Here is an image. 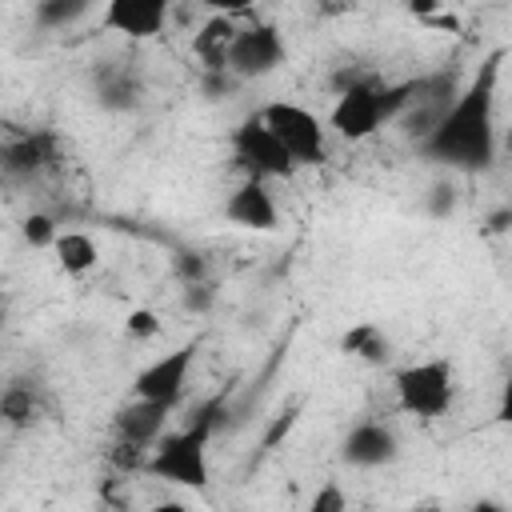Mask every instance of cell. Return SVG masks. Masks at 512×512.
Here are the masks:
<instances>
[{
  "mask_svg": "<svg viewBox=\"0 0 512 512\" xmlns=\"http://www.w3.org/2000/svg\"><path fill=\"white\" fill-rule=\"evenodd\" d=\"M52 252H56V264L64 276H88L100 264V244L88 232H60Z\"/></svg>",
  "mask_w": 512,
  "mask_h": 512,
  "instance_id": "obj_18",
  "label": "cell"
},
{
  "mask_svg": "<svg viewBox=\"0 0 512 512\" xmlns=\"http://www.w3.org/2000/svg\"><path fill=\"white\" fill-rule=\"evenodd\" d=\"M0 412H4V420H8L12 428L32 424V412H36L32 388H24V384H8V392H4V400H0Z\"/></svg>",
  "mask_w": 512,
  "mask_h": 512,
  "instance_id": "obj_21",
  "label": "cell"
},
{
  "mask_svg": "<svg viewBox=\"0 0 512 512\" xmlns=\"http://www.w3.org/2000/svg\"><path fill=\"white\" fill-rule=\"evenodd\" d=\"M20 236H24V244H32V248H56V240H60L56 220H52L48 212H32V216H24Z\"/></svg>",
  "mask_w": 512,
  "mask_h": 512,
  "instance_id": "obj_22",
  "label": "cell"
},
{
  "mask_svg": "<svg viewBox=\"0 0 512 512\" xmlns=\"http://www.w3.org/2000/svg\"><path fill=\"white\" fill-rule=\"evenodd\" d=\"M212 300H216V288L208 284V280H196V284H184V292H180V304L188 308V312H208L212 308Z\"/></svg>",
  "mask_w": 512,
  "mask_h": 512,
  "instance_id": "obj_25",
  "label": "cell"
},
{
  "mask_svg": "<svg viewBox=\"0 0 512 512\" xmlns=\"http://www.w3.org/2000/svg\"><path fill=\"white\" fill-rule=\"evenodd\" d=\"M496 424L512 428V376H508V380H504V388H500V404H496Z\"/></svg>",
  "mask_w": 512,
  "mask_h": 512,
  "instance_id": "obj_26",
  "label": "cell"
},
{
  "mask_svg": "<svg viewBox=\"0 0 512 512\" xmlns=\"http://www.w3.org/2000/svg\"><path fill=\"white\" fill-rule=\"evenodd\" d=\"M52 160H56V136L52 132H28V136H16L4 144V172L12 180L36 176Z\"/></svg>",
  "mask_w": 512,
  "mask_h": 512,
  "instance_id": "obj_15",
  "label": "cell"
},
{
  "mask_svg": "<svg viewBox=\"0 0 512 512\" xmlns=\"http://www.w3.org/2000/svg\"><path fill=\"white\" fill-rule=\"evenodd\" d=\"M304 512H348V496H344V488H340L336 480H324V484L312 492V500H308Z\"/></svg>",
  "mask_w": 512,
  "mask_h": 512,
  "instance_id": "obj_23",
  "label": "cell"
},
{
  "mask_svg": "<svg viewBox=\"0 0 512 512\" xmlns=\"http://www.w3.org/2000/svg\"><path fill=\"white\" fill-rule=\"evenodd\" d=\"M508 232H512V224H508Z\"/></svg>",
  "mask_w": 512,
  "mask_h": 512,
  "instance_id": "obj_31",
  "label": "cell"
},
{
  "mask_svg": "<svg viewBox=\"0 0 512 512\" xmlns=\"http://www.w3.org/2000/svg\"><path fill=\"white\" fill-rule=\"evenodd\" d=\"M124 332H128L132 340H152V336L160 332V316H156L152 308H128V316H124Z\"/></svg>",
  "mask_w": 512,
  "mask_h": 512,
  "instance_id": "obj_24",
  "label": "cell"
},
{
  "mask_svg": "<svg viewBox=\"0 0 512 512\" xmlns=\"http://www.w3.org/2000/svg\"><path fill=\"white\" fill-rule=\"evenodd\" d=\"M500 64H504V48L488 52L476 68V76L460 88L456 104L448 108V116L440 120V128L416 148L428 164H440L448 172H488L496 164L500 152V136H496V84H500Z\"/></svg>",
  "mask_w": 512,
  "mask_h": 512,
  "instance_id": "obj_1",
  "label": "cell"
},
{
  "mask_svg": "<svg viewBox=\"0 0 512 512\" xmlns=\"http://www.w3.org/2000/svg\"><path fill=\"white\" fill-rule=\"evenodd\" d=\"M504 152H508V156H512V128H508V132H504Z\"/></svg>",
  "mask_w": 512,
  "mask_h": 512,
  "instance_id": "obj_30",
  "label": "cell"
},
{
  "mask_svg": "<svg viewBox=\"0 0 512 512\" xmlns=\"http://www.w3.org/2000/svg\"><path fill=\"white\" fill-rule=\"evenodd\" d=\"M196 352H200V340H188V344L164 352L160 360H152L148 368H140L136 380H132V396H136V400L164 404V408H176V400L184 396L188 372H192V364H196Z\"/></svg>",
  "mask_w": 512,
  "mask_h": 512,
  "instance_id": "obj_9",
  "label": "cell"
},
{
  "mask_svg": "<svg viewBox=\"0 0 512 512\" xmlns=\"http://www.w3.org/2000/svg\"><path fill=\"white\" fill-rule=\"evenodd\" d=\"M396 456H400V436L384 420H360L340 440V460L348 468H364V472L368 468H388Z\"/></svg>",
  "mask_w": 512,
  "mask_h": 512,
  "instance_id": "obj_11",
  "label": "cell"
},
{
  "mask_svg": "<svg viewBox=\"0 0 512 512\" xmlns=\"http://www.w3.org/2000/svg\"><path fill=\"white\" fill-rule=\"evenodd\" d=\"M224 220L232 228H244V232H276L280 228V204H276L268 180L244 176L224 200Z\"/></svg>",
  "mask_w": 512,
  "mask_h": 512,
  "instance_id": "obj_10",
  "label": "cell"
},
{
  "mask_svg": "<svg viewBox=\"0 0 512 512\" xmlns=\"http://www.w3.org/2000/svg\"><path fill=\"white\" fill-rule=\"evenodd\" d=\"M328 124L336 128V136L344 140H368L372 132H380L388 124L384 116V84L380 80H348L332 104Z\"/></svg>",
  "mask_w": 512,
  "mask_h": 512,
  "instance_id": "obj_7",
  "label": "cell"
},
{
  "mask_svg": "<svg viewBox=\"0 0 512 512\" xmlns=\"http://www.w3.org/2000/svg\"><path fill=\"white\" fill-rule=\"evenodd\" d=\"M260 120L268 124V132L288 148V156L304 168V164H324L328 144H324V124L316 112H308L304 104L292 100H272L260 108Z\"/></svg>",
  "mask_w": 512,
  "mask_h": 512,
  "instance_id": "obj_5",
  "label": "cell"
},
{
  "mask_svg": "<svg viewBox=\"0 0 512 512\" xmlns=\"http://www.w3.org/2000/svg\"><path fill=\"white\" fill-rule=\"evenodd\" d=\"M168 20H172L168 0H108L100 12V24L128 40H152L168 28Z\"/></svg>",
  "mask_w": 512,
  "mask_h": 512,
  "instance_id": "obj_12",
  "label": "cell"
},
{
  "mask_svg": "<svg viewBox=\"0 0 512 512\" xmlns=\"http://www.w3.org/2000/svg\"><path fill=\"white\" fill-rule=\"evenodd\" d=\"M224 416V396L208 400L204 408H196L192 424L180 428V432H168L152 444V456L144 464L148 476L164 480V484H176V488H192V492H204L208 488V444H212V432H216V420Z\"/></svg>",
  "mask_w": 512,
  "mask_h": 512,
  "instance_id": "obj_2",
  "label": "cell"
},
{
  "mask_svg": "<svg viewBox=\"0 0 512 512\" xmlns=\"http://www.w3.org/2000/svg\"><path fill=\"white\" fill-rule=\"evenodd\" d=\"M456 96H460V88H456V72L440 68V72L416 76V80H412V96H408V104H404L396 128L420 148V144L440 128V120L448 116V108L456 104Z\"/></svg>",
  "mask_w": 512,
  "mask_h": 512,
  "instance_id": "obj_4",
  "label": "cell"
},
{
  "mask_svg": "<svg viewBox=\"0 0 512 512\" xmlns=\"http://www.w3.org/2000/svg\"><path fill=\"white\" fill-rule=\"evenodd\" d=\"M236 20L228 16V12H216V16H208L204 24H200V32L192 36V52L204 60V68L208 72H228L224 64H228V48H232V40H236Z\"/></svg>",
  "mask_w": 512,
  "mask_h": 512,
  "instance_id": "obj_16",
  "label": "cell"
},
{
  "mask_svg": "<svg viewBox=\"0 0 512 512\" xmlns=\"http://www.w3.org/2000/svg\"><path fill=\"white\" fill-rule=\"evenodd\" d=\"M456 208H460L456 180H452V176H436V180L428 184V192H424V212H428L432 220H448V216H456Z\"/></svg>",
  "mask_w": 512,
  "mask_h": 512,
  "instance_id": "obj_20",
  "label": "cell"
},
{
  "mask_svg": "<svg viewBox=\"0 0 512 512\" xmlns=\"http://www.w3.org/2000/svg\"><path fill=\"white\" fill-rule=\"evenodd\" d=\"M340 352H344V356H356V360H364V364H388L392 340H388V332H384L380 324L360 320V324H352V328L340 336Z\"/></svg>",
  "mask_w": 512,
  "mask_h": 512,
  "instance_id": "obj_17",
  "label": "cell"
},
{
  "mask_svg": "<svg viewBox=\"0 0 512 512\" xmlns=\"http://www.w3.org/2000/svg\"><path fill=\"white\" fill-rule=\"evenodd\" d=\"M288 60V44L280 36L276 24H264V20H252L236 32L232 48H228V72L236 80H264L272 76L280 64Z\"/></svg>",
  "mask_w": 512,
  "mask_h": 512,
  "instance_id": "obj_6",
  "label": "cell"
},
{
  "mask_svg": "<svg viewBox=\"0 0 512 512\" xmlns=\"http://www.w3.org/2000/svg\"><path fill=\"white\" fill-rule=\"evenodd\" d=\"M88 12H92L88 0H40V4L32 8V20H36L40 28H48V32H60V28L84 20Z\"/></svg>",
  "mask_w": 512,
  "mask_h": 512,
  "instance_id": "obj_19",
  "label": "cell"
},
{
  "mask_svg": "<svg viewBox=\"0 0 512 512\" xmlns=\"http://www.w3.org/2000/svg\"><path fill=\"white\" fill-rule=\"evenodd\" d=\"M468 512H508V508H504V504H496V500H476Z\"/></svg>",
  "mask_w": 512,
  "mask_h": 512,
  "instance_id": "obj_29",
  "label": "cell"
},
{
  "mask_svg": "<svg viewBox=\"0 0 512 512\" xmlns=\"http://www.w3.org/2000/svg\"><path fill=\"white\" fill-rule=\"evenodd\" d=\"M232 152L244 164V172L256 176V180H288L300 168L288 156V148L268 132V124L260 120V112L248 116V120H240V128L232 132Z\"/></svg>",
  "mask_w": 512,
  "mask_h": 512,
  "instance_id": "obj_8",
  "label": "cell"
},
{
  "mask_svg": "<svg viewBox=\"0 0 512 512\" xmlns=\"http://www.w3.org/2000/svg\"><path fill=\"white\" fill-rule=\"evenodd\" d=\"M392 388H396L400 412L416 420H436L456 400V372L448 360H416V364L396 368Z\"/></svg>",
  "mask_w": 512,
  "mask_h": 512,
  "instance_id": "obj_3",
  "label": "cell"
},
{
  "mask_svg": "<svg viewBox=\"0 0 512 512\" xmlns=\"http://www.w3.org/2000/svg\"><path fill=\"white\" fill-rule=\"evenodd\" d=\"M92 100L104 112H136L144 100V84L128 64H100L92 72Z\"/></svg>",
  "mask_w": 512,
  "mask_h": 512,
  "instance_id": "obj_13",
  "label": "cell"
},
{
  "mask_svg": "<svg viewBox=\"0 0 512 512\" xmlns=\"http://www.w3.org/2000/svg\"><path fill=\"white\" fill-rule=\"evenodd\" d=\"M168 412H172V408H164V404H152V400H136V396H132L128 404L116 408L112 428H116V436H120L124 444L148 448V444H156V440L164 436Z\"/></svg>",
  "mask_w": 512,
  "mask_h": 512,
  "instance_id": "obj_14",
  "label": "cell"
},
{
  "mask_svg": "<svg viewBox=\"0 0 512 512\" xmlns=\"http://www.w3.org/2000/svg\"><path fill=\"white\" fill-rule=\"evenodd\" d=\"M148 512H192L184 500H160V504H152Z\"/></svg>",
  "mask_w": 512,
  "mask_h": 512,
  "instance_id": "obj_28",
  "label": "cell"
},
{
  "mask_svg": "<svg viewBox=\"0 0 512 512\" xmlns=\"http://www.w3.org/2000/svg\"><path fill=\"white\" fill-rule=\"evenodd\" d=\"M292 424H296V408H284V412H280V420H276V428L268 432V440H264V444H268V448H276V444H280V436H284Z\"/></svg>",
  "mask_w": 512,
  "mask_h": 512,
  "instance_id": "obj_27",
  "label": "cell"
}]
</instances>
